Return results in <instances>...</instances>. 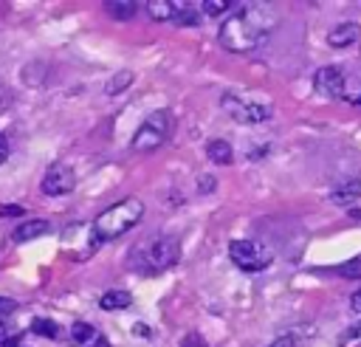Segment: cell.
Returning a JSON list of instances; mask_svg holds the SVG:
<instances>
[{
  "mask_svg": "<svg viewBox=\"0 0 361 347\" xmlns=\"http://www.w3.org/2000/svg\"><path fill=\"white\" fill-rule=\"evenodd\" d=\"M228 257L243 271H262V268L271 265L274 251L265 243H259V240H231Z\"/></svg>",
  "mask_w": 361,
  "mask_h": 347,
  "instance_id": "277c9868",
  "label": "cell"
},
{
  "mask_svg": "<svg viewBox=\"0 0 361 347\" xmlns=\"http://www.w3.org/2000/svg\"><path fill=\"white\" fill-rule=\"evenodd\" d=\"M104 8L116 20H130L138 11V3H133V0H110V3H104Z\"/></svg>",
  "mask_w": 361,
  "mask_h": 347,
  "instance_id": "5bb4252c",
  "label": "cell"
},
{
  "mask_svg": "<svg viewBox=\"0 0 361 347\" xmlns=\"http://www.w3.org/2000/svg\"><path fill=\"white\" fill-rule=\"evenodd\" d=\"M206 155H209V161H212V164H217V166H226V164H231V158H234V152H231V144H228V141H223V138H214V141H209V147H206Z\"/></svg>",
  "mask_w": 361,
  "mask_h": 347,
  "instance_id": "8fae6325",
  "label": "cell"
},
{
  "mask_svg": "<svg viewBox=\"0 0 361 347\" xmlns=\"http://www.w3.org/2000/svg\"><path fill=\"white\" fill-rule=\"evenodd\" d=\"M85 347H110V341H107L104 336H96V339H93L90 344H85Z\"/></svg>",
  "mask_w": 361,
  "mask_h": 347,
  "instance_id": "f546056e",
  "label": "cell"
},
{
  "mask_svg": "<svg viewBox=\"0 0 361 347\" xmlns=\"http://www.w3.org/2000/svg\"><path fill=\"white\" fill-rule=\"evenodd\" d=\"M276 20V8L265 3H234V14L220 25L217 39L231 54H248L268 39Z\"/></svg>",
  "mask_w": 361,
  "mask_h": 347,
  "instance_id": "6da1fadb",
  "label": "cell"
},
{
  "mask_svg": "<svg viewBox=\"0 0 361 347\" xmlns=\"http://www.w3.org/2000/svg\"><path fill=\"white\" fill-rule=\"evenodd\" d=\"M350 310H353V313H361V288L350 296Z\"/></svg>",
  "mask_w": 361,
  "mask_h": 347,
  "instance_id": "484cf974",
  "label": "cell"
},
{
  "mask_svg": "<svg viewBox=\"0 0 361 347\" xmlns=\"http://www.w3.org/2000/svg\"><path fill=\"white\" fill-rule=\"evenodd\" d=\"M45 231H48L45 220H25L23 226L14 229V243H28V240H34V237H39Z\"/></svg>",
  "mask_w": 361,
  "mask_h": 347,
  "instance_id": "4fadbf2b",
  "label": "cell"
},
{
  "mask_svg": "<svg viewBox=\"0 0 361 347\" xmlns=\"http://www.w3.org/2000/svg\"><path fill=\"white\" fill-rule=\"evenodd\" d=\"M178 25H195L197 20H200V14H195L189 6H178V11H175V17H172Z\"/></svg>",
  "mask_w": 361,
  "mask_h": 347,
  "instance_id": "ffe728a7",
  "label": "cell"
},
{
  "mask_svg": "<svg viewBox=\"0 0 361 347\" xmlns=\"http://www.w3.org/2000/svg\"><path fill=\"white\" fill-rule=\"evenodd\" d=\"M76 186V175L68 164H51L45 178H42V192L45 195H68L71 189Z\"/></svg>",
  "mask_w": 361,
  "mask_h": 347,
  "instance_id": "52a82bcc",
  "label": "cell"
},
{
  "mask_svg": "<svg viewBox=\"0 0 361 347\" xmlns=\"http://www.w3.org/2000/svg\"><path fill=\"white\" fill-rule=\"evenodd\" d=\"M144 257L149 262V271H164L180 260V243L175 237H158L147 245Z\"/></svg>",
  "mask_w": 361,
  "mask_h": 347,
  "instance_id": "8992f818",
  "label": "cell"
},
{
  "mask_svg": "<svg viewBox=\"0 0 361 347\" xmlns=\"http://www.w3.org/2000/svg\"><path fill=\"white\" fill-rule=\"evenodd\" d=\"M268 347H296V339H293V336H279V339L271 341Z\"/></svg>",
  "mask_w": 361,
  "mask_h": 347,
  "instance_id": "cb8c5ba5",
  "label": "cell"
},
{
  "mask_svg": "<svg viewBox=\"0 0 361 347\" xmlns=\"http://www.w3.org/2000/svg\"><path fill=\"white\" fill-rule=\"evenodd\" d=\"M31 330L39 333V336H45V339H56L59 336V324L51 322V319H34L31 322Z\"/></svg>",
  "mask_w": 361,
  "mask_h": 347,
  "instance_id": "ac0fdd59",
  "label": "cell"
},
{
  "mask_svg": "<svg viewBox=\"0 0 361 347\" xmlns=\"http://www.w3.org/2000/svg\"><path fill=\"white\" fill-rule=\"evenodd\" d=\"M344 71L341 68H336V65H324V68H319L316 73H313V87L322 93V96H330V99H336V96H344Z\"/></svg>",
  "mask_w": 361,
  "mask_h": 347,
  "instance_id": "ba28073f",
  "label": "cell"
},
{
  "mask_svg": "<svg viewBox=\"0 0 361 347\" xmlns=\"http://www.w3.org/2000/svg\"><path fill=\"white\" fill-rule=\"evenodd\" d=\"M358 336H361V322L350 324V330H347V339H358Z\"/></svg>",
  "mask_w": 361,
  "mask_h": 347,
  "instance_id": "f1b7e54d",
  "label": "cell"
},
{
  "mask_svg": "<svg viewBox=\"0 0 361 347\" xmlns=\"http://www.w3.org/2000/svg\"><path fill=\"white\" fill-rule=\"evenodd\" d=\"M358 37H361V25H358V23H341V25L330 28L327 42H330L333 48H347V45L358 42Z\"/></svg>",
  "mask_w": 361,
  "mask_h": 347,
  "instance_id": "9c48e42d",
  "label": "cell"
},
{
  "mask_svg": "<svg viewBox=\"0 0 361 347\" xmlns=\"http://www.w3.org/2000/svg\"><path fill=\"white\" fill-rule=\"evenodd\" d=\"M358 195H361V178H350V181H344V183H338V186L333 189L330 200L347 206V203H353Z\"/></svg>",
  "mask_w": 361,
  "mask_h": 347,
  "instance_id": "30bf717a",
  "label": "cell"
},
{
  "mask_svg": "<svg viewBox=\"0 0 361 347\" xmlns=\"http://www.w3.org/2000/svg\"><path fill=\"white\" fill-rule=\"evenodd\" d=\"M0 107H3V104H0Z\"/></svg>",
  "mask_w": 361,
  "mask_h": 347,
  "instance_id": "d6a6232c",
  "label": "cell"
},
{
  "mask_svg": "<svg viewBox=\"0 0 361 347\" xmlns=\"http://www.w3.org/2000/svg\"><path fill=\"white\" fill-rule=\"evenodd\" d=\"M147 11H149L152 20H172L175 11H178V6L169 3V0H149L147 3Z\"/></svg>",
  "mask_w": 361,
  "mask_h": 347,
  "instance_id": "9a60e30c",
  "label": "cell"
},
{
  "mask_svg": "<svg viewBox=\"0 0 361 347\" xmlns=\"http://www.w3.org/2000/svg\"><path fill=\"white\" fill-rule=\"evenodd\" d=\"M223 107L231 113L234 121H243V124L265 121V118H271V113H274V107H271L268 102H245V99H240V96H234V93H226V96H223Z\"/></svg>",
  "mask_w": 361,
  "mask_h": 347,
  "instance_id": "5b68a950",
  "label": "cell"
},
{
  "mask_svg": "<svg viewBox=\"0 0 361 347\" xmlns=\"http://www.w3.org/2000/svg\"><path fill=\"white\" fill-rule=\"evenodd\" d=\"M144 217V203L138 197H127V200H118L116 206L104 209L96 220H93V237L99 243H107V240H116L121 234H127L133 226H138Z\"/></svg>",
  "mask_w": 361,
  "mask_h": 347,
  "instance_id": "7a4b0ae2",
  "label": "cell"
},
{
  "mask_svg": "<svg viewBox=\"0 0 361 347\" xmlns=\"http://www.w3.org/2000/svg\"><path fill=\"white\" fill-rule=\"evenodd\" d=\"M133 305V293L130 291H107L102 299H99V308L102 310H124Z\"/></svg>",
  "mask_w": 361,
  "mask_h": 347,
  "instance_id": "7c38bea8",
  "label": "cell"
},
{
  "mask_svg": "<svg viewBox=\"0 0 361 347\" xmlns=\"http://www.w3.org/2000/svg\"><path fill=\"white\" fill-rule=\"evenodd\" d=\"M183 347H206V341H203L197 333H189L186 341H183Z\"/></svg>",
  "mask_w": 361,
  "mask_h": 347,
  "instance_id": "d4e9b609",
  "label": "cell"
},
{
  "mask_svg": "<svg viewBox=\"0 0 361 347\" xmlns=\"http://www.w3.org/2000/svg\"><path fill=\"white\" fill-rule=\"evenodd\" d=\"M133 330H135V333H138V336H147V333H149V330H147V327H144V324H135V327H133Z\"/></svg>",
  "mask_w": 361,
  "mask_h": 347,
  "instance_id": "4dcf8cb0",
  "label": "cell"
},
{
  "mask_svg": "<svg viewBox=\"0 0 361 347\" xmlns=\"http://www.w3.org/2000/svg\"><path fill=\"white\" fill-rule=\"evenodd\" d=\"M197 189L206 195V192H212V189H214V181H212V178H197Z\"/></svg>",
  "mask_w": 361,
  "mask_h": 347,
  "instance_id": "4316f807",
  "label": "cell"
},
{
  "mask_svg": "<svg viewBox=\"0 0 361 347\" xmlns=\"http://www.w3.org/2000/svg\"><path fill=\"white\" fill-rule=\"evenodd\" d=\"M20 217L23 214V206H14V203H0V217Z\"/></svg>",
  "mask_w": 361,
  "mask_h": 347,
  "instance_id": "7402d4cb",
  "label": "cell"
},
{
  "mask_svg": "<svg viewBox=\"0 0 361 347\" xmlns=\"http://www.w3.org/2000/svg\"><path fill=\"white\" fill-rule=\"evenodd\" d=\"M71 336H73V341H79V344H90L99 333H96V327H93V324H87V322H73Z\"/></svg>",
  "mask_w": 361,
  "mask_h": 347,
  "instance_id": "2e32d148",
  "label": "cell"
},
{
  "mask_svg": "<svg viewBox=\"0 0 361 347\" xmlns=\"http://www.w3.org/2000/svg\"><path fill=\"white\" fill-rule=\"evenodd\" d=\"M6 158H8V138L0 133V164H3Z\"/></svg>",
  "mask_w": 361,
  "mask_h": 347,
  "instance_id": "83f0119b",
  "label": "cell"
},
{
  "mask_svg": "<svg viewBox=\"0 0 361 347\" xmlns=\"http://www.w3.org/2000/svg\"><path fill=\"white\" fill-rule=\"evenodd\" d=\"M135 76H133V71H118L107 85H104V90L110 93V96H116V93H121L124 87H130V82H133Z\"/></svg>",
  "mask_w": 361,
  "mask_h": 347,
  "instance_id": "e0dca14e",
  "label": "cell"
},
{
  "mask_svg": "<svg viewBox=\"0 0 361 347\" xmlns=\"http://www.w3.org/2000/svg\"><path fill=\"white\" fill-rule=\"evenodd\" d=\"M200 8H203L206 14H212V17H217V14H223V11H231L234 3H228V0H206Z\"/></svg>",
  "mask_w": 361,
  "mask_h": 347,
  "instance_id": "d6986e66",
  "label": "cell"
},
{
  "mask_svg": "<svg viewBox=\"0 0 361 347\" xmlns=\"http://www.w3.org/2000/svg\"><path fill=\"white\" fill-rule=\"evenodd\" d=\"M17 310V302L14 299H6V296H0V316H6V313H14Z\"/></svg>",
  "mask_w": 361,
  "mask_h": 347,
  "instance_id": "603a6c76",
  "label": "cell"
},
{
  "mask_svg": "<svg viewBox=\"0 0 361 347\" xmlns=\"http://www.w3.org/2000/svg\"><path fill=\"white\" fill-rule=\"evenodd\" d=\"M350 102H353V104H361V96H353Z\"/></svg>",
  "mask_w": 361,
  "mask_h": 347,
  "instance_id": "1f68e13d",
  "label": "cell"
},
{
  "mask_svg": "<svg viewBox=\"0 0 361 347\" xmlns=\"http://www.w3.org/2000/svg\"><path fill=\"white\" fill-rule=\"evenodd\" d=\"M338 274H341L344 279H361V257H353L350 262H344V265L338 268Z\"/></svg>",
  "mask_w": 361,
  "mask_h": 347,
  "instance_id": "44dd1931",
  "label": "cell"
},
{
  "mask_svg": "<svg viewBox=\"0 0 361 347\" xmlns=\"http://www.w3.org/2000/svg\"><path fill=\"white\" fill-rule=\"evenodd\" d=\"M169 130H172V116L166 110H155L141 121V127L135 130L130 147L138 150V152H152L169 138Z\"/></svg>",
  "mask_w": 361,
  "mask_h": 347,
  "instance_id": "3957f363",
  "label": "cell"
}]
</instances>
